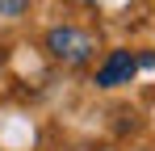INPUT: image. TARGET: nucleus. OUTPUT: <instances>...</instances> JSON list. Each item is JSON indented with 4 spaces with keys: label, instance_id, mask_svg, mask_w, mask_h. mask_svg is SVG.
<instances>
[{
    "label": "nucleus",
    "instance_id": "nucleus-3",
    "mask_svg": "<svg viewBox=\"0 0 155 151\" xmlns=\"http://www.w3.org/2000/svg\"><path fill=\"white\" fill-rule=\"evenodd\" d=\"M29 8V0H0V17H21Z\"/></svg>",
    "mask_w": 155,
    "mask_h": 151
},
{
    "label": "nucleus",
    "instance_id": "nucleus-2",
    "mask_svg": "<svg viewBox=\"0 0 155 151\" xmlns=\"http://www.w3.org/2000/svg\"><path fill=\"white\" fill-rule=\"evenodd\" d=\"M134 72H138V59H134L130 50H113L101 67H97V88H117V84H130V80H134Z\"/></svg>",
    "mask_w": 155,
    "mask_h": 151
},
{
    "label": "nucleus",
    "instance_id": "nucleus-1",
    "mask_svg": "<svg viewBox=\"0 0 155 151\" xmlns=\"http://www.w3.org/2000/svg\"><path fill=\"white\" fill-rule=\"evenodd\" d=\"M46 50H51L54 59H63V63H88V55H92V38L84 34V29H71V25H59L46 34Z\"/></svg>",
    "mask_w": 155,
    "mask_h": 151
}]
</instances>
